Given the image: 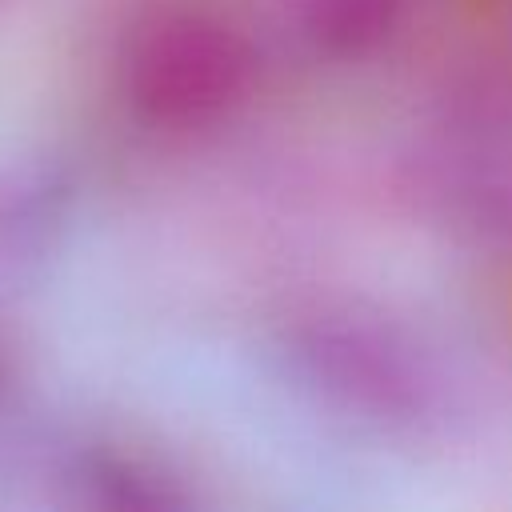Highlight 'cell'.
Returning a JSON list of instances; mask_svg holds the SVG:
<instances>
[{
  "mask_svg": "<svg viewBox=\"0 0 512 512\" xmlns=\"http://www.w3.org/2000/svg\"><path fill=\"white\" fill-rule=\"evenodd\" d=\"M288 356L328 404L360 420L416 428L440 408L432 356L380 312L320 308L292 328Z\"/></svg>",
  "mask_w": 512,
  "mask_h": 512,
  "instance_id": "cell-1",
  "label": "cell"
}]
</instances>
